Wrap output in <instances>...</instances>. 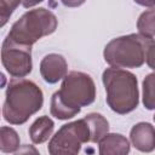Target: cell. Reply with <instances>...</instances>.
Here are the masks:
<instances>
[{"label":"cell","instance_id":"cell-18","mask_svg":"<svg viewBox=\"0 0 155 155\" xmlns=\"http://www.w3.org/2000/svg\"><path fill=\"white\" fill-rule=\"evenodd\" d=\"M86 0H61V2L65 7H79L82 4H85Z\"/></svg>","mask_w":155,"mask_h":155},{"label":"cell","instance_id":"cell-20","mask_svg":"<svg viewBox=\"0 0 155 155\" xmlns=\"http://www.w3.org/2000/svg\"><path fill=\"white\" fill-rule=\"evenodd\" d=\"M41 1H44V0H22V5L25 8H29V7H33L38 4H40Z\"/></svg>","mask_w":155,"mask_h":155},{"label":"cell","instance_id":"cell-6","mask_svg":"<svg viewBox=\"0 0 155 155\" xmlns=\"http://www.w3.org/2000/svg\"><path fill=\"white\" fill-rule=\"evenodd\" d=\"M90 142V128L85 119L63 125L52 136L47 149L51 155H76L84 143Z\"/></svg>","mask_w":155,"mask_h":155},{"label":"cell","instance_id":"cell-4","mask_svg":"<svg viewBox=\"0 0 155 155\" xmlns=\"http://www.w3.org/2000/svg\"><path fill=\"white\" fill-rule=\"evenodd\" d=\"M154 39L140 33L128 34L110 40L103 51L104 61L115 68H140L147 62Z\"/></svg>","mask_w":155,"mask_h":155},{"label":"cell","instance_id":"cell-9","mask_svg":"<svg viewBox=\"0 0 155 155\" xmlns=\"http://www.w3.org/2000/svg\"><path fill=\"white\" fill-rule=\"evenodd\" d=\"M132 145L142 151L150 153L155 150V127L149 122H138L130 131Z\"/></svg>","mask_w":155,"mask_h":155},{"label":"cell","instance_id":"cell-16","mask_svg":"<svg viewBox=\"0 0 155 155\" xmlns=\"http://www.w3.org/2000/svg\"><path fill=\"white\" fill-rule=\"evenodd\" d=\"M22 0H0V25L4 27Z\"/></svg>","mask_w":155,"mask_h":155},{"label":"cell","instance_id":"cell-5","mask_svg":"<svg viewBox=\"0 0 155 155\" xmlns=\"http://www.w3.org/2000/svg\"><path fill=\"white\" fill-rule=\"evenodd\" d=\"M57 25L58 19L56 15L45 7H39L22 15L12 24L7 36L17 44L33 46L41 38L53 34Z\"/></svg>","mask_w":155,"mask_h":155},{"label":"cell","instance_id":"cell-3","mask_svg":"<svg viewBox=\"0 0 155 155\" xmlns=\"http://www.w3.org/2000/svg\"><path fill=\"white\" fill-rule=\"evenodd\" d=\"M102 81L105 87L107 104L114 113L125 115L138 107V80L133 73L110 67L103 71Z\"/></svg>","mask_w":155,"mask_h":155},{"label":"cell","instance_id":"cell-19","mask_svg":"<svg viewBox=\"0 0 155 155\" xmlns=\"http://www.w3.org/2000/svg\"><path fill=\"white\" fill-rule=\"evenodd\" d=\"M136 4L145 7H154L155 6V0H133Z\"/></svg>","mask_w":155,"mask_h":155},{"label":"cell","instance_id":"cell-8","mask_svg":"<svg viewBox=\"0 0 155 155\" xmlns=\"http://www.w3.org/2000/svg\"><path fill=\"white\" fill-rule=\"evenodd\" d=\"M68 73V63L59 53H48L40 62L41 78L47 84H57Z\"/></svg>","mask_w":155,"mask_h":155},{"label":"cell","instance_id":"cell-10","mask_svg":"<svg viewBox=\"0 0 155 155\" xmlns=\"http://www.w3.org/2000/svg\"><path fill=\"white\" fill-rule=\"evenodd\" d=\"M131 144L128 139L120 133H107L98 142L101 155H126L130 153Z\"/></svg>","mask_w":155,"mask_h":155},{"label":"cell","instance_id":"cell-17","mask_svg":"<svg viewBox=\"0 0 155 155\" xmlns=\"http://www.w3.org/2000/svg\"><path fill=\"white\" fill-rule=\"evenodd\" d=\"M147 64H148L149 68L155 70V42L149 48V52H148V56H147Z\"/></svg>","mask_w":155,"mask_h":155},{"label":"cell","instance_id":"cell-13","mask_svg":"<svg viewBox=\"0 0 155 155\" xmlns=\"http://www.w3.org/2000/svg\"><path fill=\"white\" fill-rule=\"evenodd\" d=\"M19 149V136L12 128L2 126L0 128V150L2 153H16Z\"/></svg>","mask_w":155,"mask_h":155},{"label":"cell","instance_id":"cell-12","mask_svg":"<svg viewBox=\"0 0 155 155\" xmlns=\"http://www.w3.org/2000/svg\"><path fill=\"white\" fill-rule=\"evenodd\" d=\"M90 128V142L98 143L108 132H109V122L108 120L99 113H90L84 117Z\"/></svg>","mask_w":155,"mask_h":155},{"label":"cell","instance_id":"cell-7","mask_svg":"<svg viewBox=\"0 0 155 155\" xmlns=\"http://www.w3.org/2000/svg\"><path fill=\"white\" fill-rule=\"evenodd\" d=\"M1 63L13 78H24L31 73V46H25L5 38L1 46Z\"/></svg>","mask_w":155,"mask_h":155},{"label":"cell","instance_id":"cell-15","mask_svg":"<svg viewBox=\"0 0 155 155\" xmlns=\"http://www.w3.org/2000/svg\"><path fill=\"white\" fill-rule=\"evenodd\" d=\"M143 105L148 110H155V73L148 74L142 84Z\"/></svg>","mask_w":155,"mask_h":155},{"label":"cell","instance_id":"cell-11","mask_svg":"<svg viewBox=\"0 0 155 155\" xmlns=\"http://www.w3.org/2000/svg\"><path fill=\"white\" fill-rule=\"evenodd\" d=\"M53 130H54L53 120L47 115H42L30 125L29 137L34 144H41L45 143L52 136Z\"/></svg>","mask_w":155,"mask_h":155},{"label":"cell","instance_id":"cell-2","mask_svg":"<svg viewBox=\"0 0 155 155\" xmlns=\"http://www.w3.org/2000/svg\"><path fill=\"white\" fill-rule=\"evenodd\" d=\"M44 104L41 88L31 80L12 78L7 85L2 105L4 120L11 125H23Z\"/></svg>","mask_w":155,"mask_h":155},{"label":"cell","instance_id":"cell-14","mask_svg":"<svg viewBox=\"0 0 155 155\" xmlns=\"http://www.w3.org/2000/svg\"><path fill=\"white\" fill-rule=\"evenodd\" d=\"M137 29L145 36H155V7L140 13L137 21Z\"/></svg>","mask_w":155,"mask_h":155},{"label":"cell","instance_id":"cell-1","mask_svg":"<svg viewBox=\"0 0 155 155\" xmlns=\"http://www.w3.org/2000/svg\"><path fill=\"white\" fill-rule=\"evenodd\" d=\"M96 99V85L91 75L84 71H70L62 81L61 88L51 97V115L58 120L76 116L82 107Z\"/></svg>","mask_w":155,"mask_h":155},{"label":"cell","instance_id":"cell-21","mask_svg":"<svg viewBox=\"0 0 155 155\" xmlns=\"http://www.w3.org/2000/svg\"><path fill=\"white\" fill-rule=\"evenodd\" d=\"M154 121H155V115H154Z\"/></svg>","mask_w":155,"mask_h":155}]
</instances>
